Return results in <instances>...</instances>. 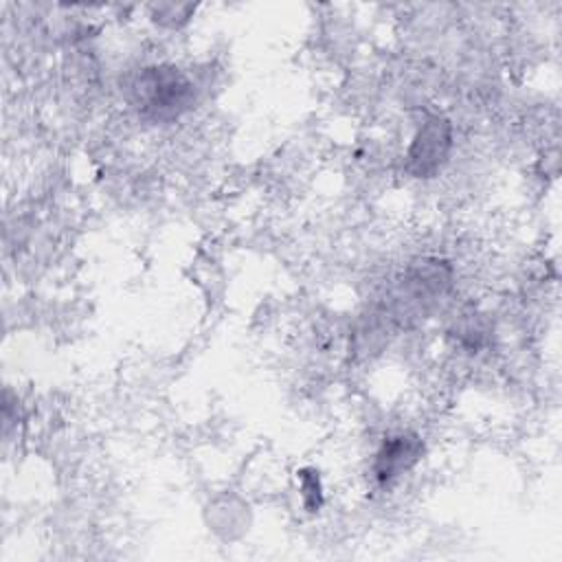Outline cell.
<instances>
[{
  "label": "cell",
  "instance_id": "cell-1",
  "mask_svg": "<svg viewBox=\"0 0 562 562\" xmlns=\"http://www.w3.org/2000/svg\"><path fill=\"white\" fill-rule=\"evenodd\" d=\"M134 92L143 112L154 119H176L193 101L191 81L171 66H156L140 72Z\"/></svg>",
  "mask_w": 562,
  "mask_h": 562
},
{
  "label": "cell",
  "instance_id": "cell-2",
  "mask_svg": "<svg viewBox=\"0 0 562 562\" xmlns=\"http://www.w3.org/2000/svg\"><path fill=\"white\" fill-rule=\"evenodd\" d=\"M424 443L415 432H400L389 437L373 461V476L380 485H389L406 474L422 457Z\"/></svg>",
  "mask_w": 562,
  "mask_h": 562
},
{
  "label": "cell",
  "instance_id": "cell-3",
  "mask_svg": "<svg viewBox=\"0 0 562 562\" xmlns=\"http://www.w3.org/2000/svg\"><path fill=\"white\" fill-rule=\"evenodd\" d=\"M448 147H450V130H448L446 121L432 119L422 127L419 136L415 138V143L411 147L408 158L417 173L435 171L439 167V162L443 160Z\"/></svg>",
  "mask_w": 562,
  "mask_h": 562
},
{
  "label": "cell",
  "instance_id": "cell-4",
  "mask_svg": "<svg viewBox=\"0 0 562 562\" xmlns=\"http://www.w3.org/2000/svg\"><path fill=\"white\" fill-rule=\"evenodd\" d=\"M299 479H301V496H303L305 507L307 509L321 507V503H323V487H321L318 476L314 472H310V470H303L299 474Z\"/></svg>",
  "mask_w": 562,
  "mask_h": 562
}]
</instances>
